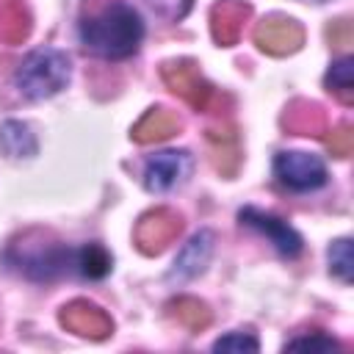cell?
I'll list each match as a JSON object with an SVG mask.
<instances>
[{
  "label": "cell",
  "instance_id": "obj_1",
  "mask_svg": "<svg viewBox=\"0 0 354 354\" xmlns=\"http://www.w3.org/2000/svg\"><path fill=\"white\" fill-rule=\"evenodd\" d=\"M144 39L141 14L124 0H88L80 14V41L86 53L122 61L130 58Z\"/></svg>",
  "mask_w": 354,
  "mask_h": 354
},
{
  "label": "cell",
  "instance_id": "obj_2",
  "mask_svg": "<svg viewBox=\"0 0 354 354\" xmlns=\"http://www.w3.org/2000/svg\"><path fill=\"white\" fill-rule=\"evenodd\" d=\"M3 260L28 279L50 282L64 271L75 268V249L61 243L47 230H28L6 246Z\"/></svg>",
  "mask_w": 354,
  "mask_h": 354
},
{
  "label": "cell",
  "instance_id": "obj_3",
  "mask_svg": "<svg viewBox=\"0 0 354 354\" xmlns=\"http://www.w3.org/2000/svg\"><path fill=\"white\" fill-rule=\"evenodd\" d=\"M69 75H72V64L64 50L39 47L22 58V64L17 66L14 83L25 100L39 102V100H47V97L58 94L61 88H66Z\"/></svg>",
  "mask_w": 354,
  "mask_h": 354
},
{
  "label": "cell",
  "instance_id": "obj_4",
  "mask_svg": "<svg viewBox=\"0 0 354 354\" xmlns=\"http://www.w3.org/2000/svg\"><path fill=\"white\" fill-rule=\"evenodd\" d=\"M274 177L288 191L307 194V191H318L321 185H326L329 174H326V163L318 155L301 152V149H288L274 158Z\"/></svg>",
  "mask_w": 354,
  "mask_h": 354
},
{
  "label": "cell",
  "instance_id": "obj_5",
  "mask_svg": "<svg viewBox=\"0 0 354 354\" xmlns=\"http://www.w3.org/2000/svg\"><path fill=\"white\" fill-rule=\"evenodd\" d=\"M180 232H183V216L171 207H155L136 221L133 241L141 254H160L169 243L177 241Z\"/></svg>",
  "mask_w": 354,
  "mask_h": 354
},
{
  "label": "cell",
  "instance_id": "obj_6",
  "mask_svg": "<svg viewBox=\"0 0 354 354\" xmlns=\"http://www.w3.org/2000/svg\"><path fill=\"white\" fill-rule=\"evenodd\" d=\"M191 155L185 149H163L147 158L144 163V188L152 194H166L185 183L191 174Z\"/></svg>",
  "mask_w": 354,
  "mask_h": 354
},
{
  "label": "cell",
  "instance_id": "obj_7",
  "mask_svg": "<svg viewBox=\"0 0 354 354\" xmlns=\"http://www.w3.org/2000/svg\"><path fill=\"white\" fill-rule=\"evenodd\" d=\"M160 77H163V83H166L177 97H183L194 111H205V108L210 105L213 88H210V83L199 75L196 64H191V61H169V64H163Z\"/></svg>",
  "mask_w": 354,
  "mask_h": 354
},
{
  "label": "cell",
  "instance_id": "obj_8",
  "mask_svg": "<svg viewBox=\"0 0 354 354\" xmlns=\"http://www.w3.org/2000/svg\"><path fill=\"white\" fill-rule=\"evenodd\" d=\"M58 321H61V326L66 332H75V335L91 337V340H102V337H108L113 332L111 315L100 304H94L88 299H75V301L64 304L61 313H58Z\"/></svg>",
  "mask_w": 354,
  "mask_h": 354
},
{
  "label": "cell",
  "instance_id": "obj_9",
  "mask_svg": "<svg viewBox=\"0 0 354 354\" xmlns=\"http://www.w3.org/2000/svg\"><path fill=\"white\" fill-rule=\"evenodd\" d=\"M238 218H241V224H246V227L257 230L260 235H266L277 246L279 254H285V257H299L301 254V246H304L301 243V235L288 221H282L279 216L266 213V210H257V207H243L238 213Z\"/></svg>",
  "mask_w": 354,
  "mask_h": 354
},
{
  "label": "cell",
  "instance_id": "obj_10",
  "mask_svg": "<svg viewBox=\"0 0 354 354\" xmlns=\"http://www.w3.org/2000/svg\"><path fill=\"white\" fill-rule=\"evenodd\" d=\"M254 41L268 55H290L304 44V28L290 17H266L254 28Z\"/></svg>",
  "mask_w": 354,
  "mask_h": 354
},
{
  "label": "cell",
  "instance_id": "obj_11",
  "mask_svg": "<svg viewBox=\"0 0 354 354\" xmlns=\"http://www.w3.org/2000/svg\"><path fill=\"white\" fill-rule=\"evenodd\" d=\"M252 17V6L243 0H221L210 8V33L221 47H230L241 39L243 22Z\"/></svg>",
  "mask_w": 354,
  "mask_h": 354
},
{
  "label": "cell",
  "instance_id": "obj_12",
  "mask_svg": "<svg viewBox=\"0 0 354 354\" xmlns=\"http://www.w3.org/2000/svg\"><path fill=\"white\" fill-rule=\"evenodd\" d=\"M213 232L210 230H199L196 235H191V241L183 246V252L177 254L171 271H169V279H177V282H185V279H194L199 277L207 263H210V254H213Z\"/></svg>",
  "mask_w": 354,
  "mask_h": 354
},
{
  "label": "cell",
  "instance_id": "obj_13",
  "mask_svg": "<svg viewBox=\"0 0 354 354\" xmlns=\"http://www.w3.org/2000/svg\"><path fill=\"white\" fill-rule=\"evenodd\" d=\"M183 122L174 111H166V108H149L133 127V141L136 144H155V141H163V138H171L174 133H180Z\"/></svg>",
  "mask_w": 354,
  "mask_h": 354
},
{
  "label": "cell",
  "instance_id": "obj_14",
  "mask_svg": "<svg viewBox=\"0 0 354 354\" xmlns=\"http://www.w3.org/2000/svg\"><path fill=\"white\" fill-rule=\"evenodd\" d=\"M282 124L296 136H324L326 133V116L321 105L307 100H293L282 116Z\"/></svg>",
  "mask_w": 354,
  "mask_h": 354
},
{
  "label": "cell",
  "instance_id": "obj_15",
  "mask_svg": "<svg viewBox=\"0 0 354 354\" xmlns=\"http://www.w3.org/2000/svg\"><path fill=\"white\" fill-rule=\"evenodd\" d=\"M30 36V11L25 0H0V41L19 44Z\"/></svg>",
  "mask_w": 354,
  "mask_h": 354
},
{
  "label": "cell",
  "instance_id": "obj_16",
  "mask_svg": "<svg viewBox=\"0 0 354 354\" xmlns=\"http://www.w3.org/2000/svg\"><path fill=\"white\" fill-rule=\"evenodd\" d=\"M39 149V141L33 136V130L25 122L8 119L0 124V152L6 158H33Z\"/></svg>",
  "mask_w": 354,
  "mask_h": 354
},
{
  "label": "cell",
  "instance_id": "obj_17",
  "mask_svg": "<svg viewBox=\"0 0 354 354\" xmlns=\"http://www.w3.org/2000/svg\"><path fill=\"white\" fill-rule=\"evenodd\" d=\"M113 268V257L108 254L105 246L100 243H86L80 249H75V271L86 279H102L108 277Z\"/></svg>",
  "mask_w": 354,
  "mask_h": 354
},
{
  "label": "cell",
  "instance_id": "obj_18",
  "mask_svg": "<svg viewBox=\"0 0 354 354\" xmlns=\"http://www.w3.org/2000/svg\"><path fill=\"white\" fill-rule=\"evenodd\" d=\"M169 310H171V315L177 318V324H183V326L191 329V332H202V329L210 324V310H207V304L199 301V299L180 296V299H174V301L169 304Z\"/></svg>",
  "mask_w": 354,
  "mask_h": 354
},
{
  "label": "cell",
  "instance_id": "obj_19",
  "mask_svg": "<svg viewBox=\"0 0 354 354\" xmlns=\"http://www.w3.org/2000/svg\"><path fill=\"white\" fill-rule=\"evenodd\" d=\"M326 88L343 102L351 105L354 102V58H340L329 66L326 72Z\"/></svg>",
  "mask_w": 354,
  "mask_h": 354
},
{
  "label": "cell",
  "instance_id": "obj_20",
  "mask_svg": "<svg viewBox=\"0 0 354 354\" xmlns=\"http://www.w3.org/2000/svg\"><path fill=\"white\" fill-rule=\"evenodd\" d=\"M329 271L340 282H351L354 274V254H351V238H337L329 246Z\"/></svg>",
  "mask_w": 354,
  "mask_h": 354
},
{
  "label": "cell",
  "instance_id": "obj_21",
  "mask_svg": "<svg viewBox=\"0 0 354 354\" xmlns=\"http://www.w3.org/2000/svg\"><path fill=\"white\" fill-rule=\"evenodd\" d=\"M285 351H324L326 354V351H340V343L324 332H313V335H301V337L288 340Z\"/></svg>",
  "mask_w": 354,
  "mask_h": 354
},
{
  "label": "cell",
  "instance_id": "obj_22",
  "mask_svg": "<svg viewBox=\"0 0 354 354\" xmlns=\"http://www.w3.org/2000/svg\"><path fill=\"white\" fill-rule=\"evenodd\" d=\"M260 343L252 332H227L213 343V351H257Z\"/></svg>",
  "mask_w": 354,
  "mask_h": 354
},
{
  "label": "cell",
  "instance_id": "obj_23",
  "mask_svg": "<svg viewBox=\"0 0 354 354\" xmlns=\"http://www.w3.org/2000/svg\"><path fill=\"white\" fill-rule=\"evenodd\" d=\"M326 147L332 149L335 158H346V155H351V149H354V133H351V127H348V124H340V127L329 130V136H326Z\"/></svg>",
  "mask_w": 354,
  "mask_h": 354
},
{
  "label": "cell",
  "instance_id": "obj_24",
  "mask_svg": "<svg viewBox=\"0 0 354 354\" xmlns=\"http://www.w3.org/2000/svg\"><path fill=\"white\" fill-rule=\"evenodd\" d=\"M152 3H158V6L163 8V11L169 8V14H171V17H183L191 0H152Z\"/></svg>",
  "mask_w": 354,
  "mask_h": 354
}]
</instances>
